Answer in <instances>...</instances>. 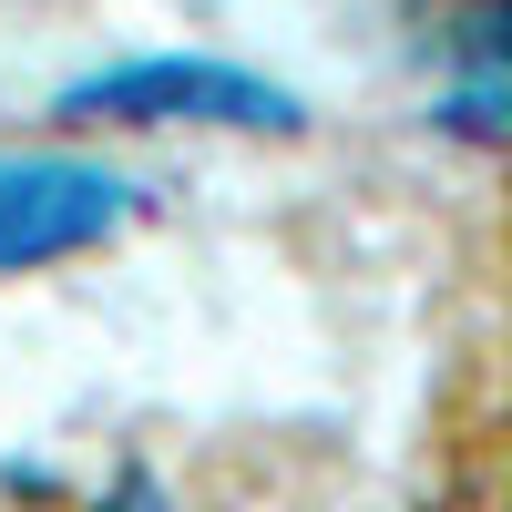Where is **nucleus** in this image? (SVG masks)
I'll return each instance as SVG.
<instances>
[{
    "instance_id": "4",
    "label": "nucleus",
    "mask_w": 512,
    "mask_h": 512,
    "mask_svg": "<svg viewBox=\"0 0 512 512\" xmlns=\"http://www.w3.org/2000/svg\"><path fill=\"white\" fill-rule=\"evenodd\" d=\"M472 512H492V492H482V502H472Z\"/></svg>"
},
{
    "instance_id": "1",
    "label": "nucleus",
    "mask_w": 512,
    "mask_h": 512,
    "mask_svg": "<svg viewBox=\"0 0 512 512\" xmlns=\"http://www.w3.org/2000/svg\"><path fill=\"white\" fill-rule=\"evenodd\" d=\"M134 216V185L103 175V164L72 154H0V267H41V256H72L113 236Z\"/></svg>"
},
{
    "instance_id": "3",
    "label": "nucleus",
    "mask_w": 512,
    "mask_h": 512,
    "mask_svg": "<svg viewBox=\"0 0 512 512\" xmlns=\"http://www.w3.org/2000/svg\"><path fill=\"white\" fill-rule=\"evenodd\" d=\"M0 512H185V492L144 472V461H113V472H0Z\"/></svg>"
},
{
    "instance_id": "2",
    "label": "nucleus",
    "mask_w": 512,
    "mask_h": 512,
    "mask_svg": "<svg viewBox=\"0 0 512 512\" xmlns=\"http://www.w3.org/2000/svg\"><path fill=\"white\" fill-rule=\"evenodd\" d=\"M72 113H123V123H154V113H216V123H287V93L246 72H205V62H144V72H113V82H82Z\"/></svg>"
}]
</instances>
